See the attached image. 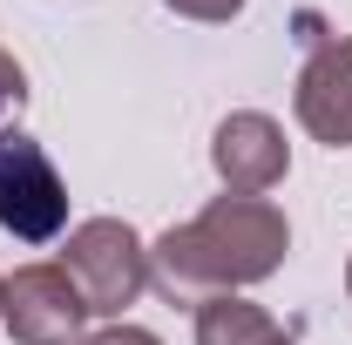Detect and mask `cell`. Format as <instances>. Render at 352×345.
<instances>
[{
  "label": "cell",
  "instance_id": "1",
  "mask_svg": "<svg viewBox=\"0 0 352 345\" xmlns=\"http://www.w3.org/2000/svg\"><path fill=\"white\" fill-rule=\"evenodd\" d=\"M292 251V223L271 197H217L210 210L176 223L149 251V278L170 304H204L217 291L264 285Z\"/></svg>",
  "mask_w": 352,
  "mask_h": 345
},
{
  "label": "cell",
  "instance_id": "2",
  "mask_svg": "<svg viewBox=\"0 0 352 345\" xmlns=\"http://www.w3.org/2000/svg\"><path fill=\"white\" fill-rule=\"evenodd\" d=\"M61 271L75 278L88 318L95 311L102 318H122L142 298V285H149V251H142V237H135L122 216H88V223L68 230V244H61Z\"/></svg>",
  "mask_w": 352,
  "mask_h": 345
},
{
  "label": "cell",
  "instance_id": "3",
  "mask_svg": "<svg viewBox=\"0 0 352 345\" xmlns=\"http://www.w3.org/2000/svg\"><path fill=\"white\" fill-rule=\"evenodd\" d=\"M0 230H14L21 244H47L68 230V183L21 129H0Z\"/></svg>",
  "mask_w": 352,
  "mask_h": 345
},
{
  "label": "cell",
  "instance_id": "4",
  "mask_svg": "<svg viewBox=\"0 0 352 345\" xmlns=\"http://www.w3.org/2000/svg\"><path fill=\"white\" fill-rule=\"evenodd\" d=\"M0 325L14 332V345H82L88 304L61 264H21L0 285Z\"/></svg>",
  "mask_w": 352,
  "mask_h": 345
},
{
  "label": "cell",
  "instance_id": "5",
  "mask_svg": "<svg viewBox=\"0 0 352 345\" xmlns=\"http://www.w3.org/2000/svg\"><path fill=\"white\" fill-rule=\"evenodd\" d=\"M298 122L311 142L325 149H352V41L346 34H318L298 68V95H292Z\"/></svg>",
  "mask_w": 352,
  "mask_h": 345
},
{
  "label": "cell",
  "instance_id": "6",
  "mask_svg": "<svg viewBox=\"0 0 352 345\" xmlns=\"http://www.w3.org/2000/svg\"><path fill=\"white\" fill-rule=\"evenodd\" d=\"M210 163H217V176H223L230 197H264L271 183H285V170H292V142H285V129H278L271 115L237 109V115L217 122Z\"/></svg>",
  "mask_w": 352,
  "mask_h": 345
},
{
  "label": "cell",
  "instance_id": "7",
  "mask_svg": "<svg viewBox=\"0 0 352 345\" xmlns=\"http://www.w3.org/2000/svg\"><path fill=\"white\" fill-rule=\"evenodd\" d=\"M285 332L271 325V311L237 291H217V298L197 304V345H278Z\"/></svg>",
  "mask_w": 352,
  "mask_h": 345
},
{
  "label": "cell",
  "instance_id": "8",
  "mask_svg": "<svg viewBox=\"0 0 352 345\" xmlns=\"http://www.w3.org/2000/svg\"><path fill=\"white\" fill-rule=\"evenodd\" d=\"M21 102H28V75H21V61L0 47V115H14Z\"/></svg>",
  "mask_w": 352,
  "mask_h": 345
},
{
  "label": "cell",
  "instance_id": "9",
  "mask_svg": "<svg viewBox=\"0 0 352 345\" xmlns=\"http://www.w3.org/2000/svg\"><path fill=\"white\" fill-rule=\"evenodd\" d=\"M176 14H190V21H237L244 14V0H163Z\"/></svg>",
  "mask_w": 352,
  "mask_h": 345
},
{
  "label": "cell",
  "instance_id": "10",
  "mask_svg": "<svg viewBox=\"0 0 352 345\" xmlns=\"http://www.w3.org/2000/svg\"><path fill=\"white\" fill-rule=\"evenodd\" d=\"M82 345H163V339L142 332V325H102V332H88Z\"/></svg>",
  "mask_w": 352,
  "mask_h": 345
},
{
  "label": "cell",
  "instance_id": "11",
  "mask_svg": "<svg viewBox=\"0 0 352 345\" xmlns=\"http://www.w3.org/2000/svg\"><path fill=\"white\" fill-rule=\"evenodd\" d=\"M346 291H352V264H346Z\"/></svg>",
  "mask_w": 352,
  "mask_h": 345
},
{
  "label": "cell",
  "instance_id": "12",
  "mask_svg": "<svg viewBox=\"0 0 352 345\" xmlns=\"http://www.w3.org/2000/svg\"><path fill=\"white\" fill-rule=\"evenodd\" d=\"M278 345H292V339H278Z\"/></svg>",
  "mask_w": 352,
  "mask_h": 345
},
{
  "label": "cell",
  "instance_id": "13",
  "mask_svg": "<svg viewBox=\"0 0 352 345\" xmlns=\"http://www.w3.org/2000/svg\"><path fill=\"white\" fill-rule=\"evenodd\" d=\"M0 285H7V278H0Z\"/></svg>",
  "mask_w": 352,
  "mask_h": 345
}]
</instances>
